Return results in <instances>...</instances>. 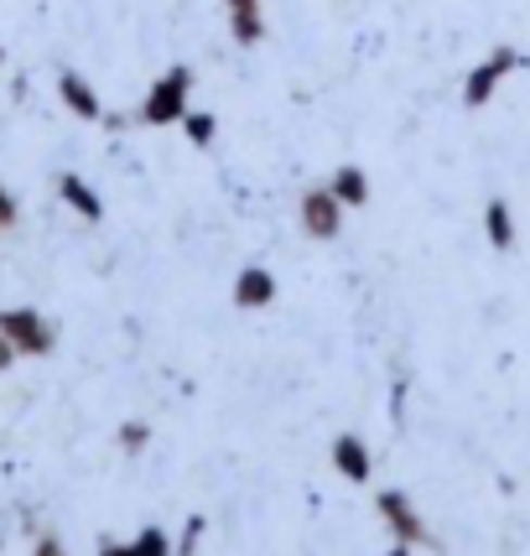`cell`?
<instances>
[{
    "mask_svg": "<svg viewBox=\"0 0 530 556\" xmlns=\"http://www.w3.org/2000/svg\"><path fill=\"white\" fill-rule=\"evenodd\" d=\"M343 214H349V208L338 203V193L328 182L307 188L302 203H296V218H302V235H307V240H333L338 229H343Z\"/></svg>",
    "mask_w": 530,
    "mask_h": 556,
    "instance_id": "obj_4",
    "label": "cell"
},
{
    "mask_svg": "<svg viewBox=\"0 0 530 556\" xmlns=\"http://www.w3.org/2000/svg\"><path fill=\"white\" fill-rule=\"evenodd\" d=\"M58 99L68 104V110L78 115V121H104V104H99L94 84H89L84 73H73V68L58 73Z\"/></svg>",
    "mask_w": 530,
    "mask_h": 556,
    "instance_id": "obj_7",
    "label": "cell"
},
{
    "mask_svg": "<svg viewBox=\"0 0 530 556\" xmlns=\"http://www.w3.org/2000/svg\"><path fill=\"white\" fill-rule=\"evenodd\" d=\"M58 198H63V203H68L78 218H89V224H99V218H104V203H99V193L89 188V182H84V177H78V172H58Z\"/></svg>",
    "mask_w": 530,
    "mask_h": 556,
    "instance_id": "obj_9",
    "label": "cell"
},
{
    "mask_svg": "<svg viewBox=\"0 0 530 556\" xmlns=\"http://www.w3.org/2000/svg\"><path fill=\"white\" fill-rule=\"evenodd\" d=\"M203 531H209V520H203V515H193V520H188V531H182V546H177V552L193 556V552H198V541H203Z\"/></svg>",
    "mask_w": 530,
    "mask_h": 556,
    "instance_id": "obj_16",
    "label": "cell"
},
{
    "mask_svg": "<svg viewBox=\"0 0 530 556\" xmlns=\"http://www.w3.org/2000/svg\"><path fill=\"white\" fill-rule=\"evenodd\" d=\"M375 509H380L386 531L395 535L401 546H432V531L421 526V515H416V505H411V494H401V489H380Z\"/></svg>",
    "mask_w": 530,
    "mask_h": 556,
    "instance_id": "obj_5",
    "label": "cell"
},
{
    "mask_svg": "<svg viewBox=\"0 0 530 556\" xmlns=\"http://www.w3.org/2000/svg\"><path fill=\"white\" fill-rule=\"evenodd\" d=\"M520 63H526V52H520V48H494L489 58H479V63L468 68V78H463V104H468V110H483L489 99L500 94V84H505Z\"/></svg>",
    "mask_w": 530,
    "mask_h": 556,
    "instance_id": "obj_2",
    "label": "cell"
},
{
    "mask_svg": "<svg viewBox=\"0 0 530 556\" xmlns=\"http://www.w3.org/2000/svg\"><path fill=\"white\" fill-rule=\"evenodd\" d=\"M390 556H411V546H401V541H395V552H390Z\"/></svg>",
    "mask_w": 530,
    "mask_h": 556,
    "instance_id": "obj_21",
    "label": "cell"
},
{
    "mask_svg": "<svg viewBox=\"0 0 530 556\" xmlns=\"http://www.w3.org/2000/svg\"><path fill=\"white\" fill-rule=\"evenodd\" d=\"M483 235H489L494 250H509V244H515V214H509L505 198H489V203H483Z\"/></svg>",
    "mask_w": 530,
    "mask_h": 556,
    "instance_id": "obj_12",
    "label": "cell"
},
{
    "mask_svg": "<svg viewBox=\"0 0 530 556\" xmlns=\"http://www.w3.org/2000/svg\"><path fill=\"white\" fill-rule=\"evenodd\" d=\"M11 224H16V198L5 193V182H0V235H5Z\"/></svg>",
    "mask_w": 530,
    "mask_h": 556,
    "instance_id": "obj_17",
    "label": "cell"
},
{
    "mask_svg": "<svg viewBox=\"0 0 530 556\" xmlns=\"http://www.w3.org/2000/svg\"><path fill=\"white\" fill-rule=\"evenodd\" d=\"M31 556H68L63 552V541H58V535H42V541H37V552Z\"/></svg>",
    "mask_w": 530,
    "mask_h": 556,
    "instance_id": "obj_20",
    "label": "cell"
},
{
    "mask_svg": "<svg viewBox=\"0 0 530 556\" xmlns=\"http://www.w3.org/2000/svg\"><path fill=\"white\" fill-rule=\"evenodd\" d=\"M115 442H121L125 453H141L146 442H151V427H146V421H121V432H115Z\"/></svg>",
    "mask_w": 530,
    "mask_h": 556,
    "instance_id": "obj_15",
    "label": "cell"
},
{
    "mask_svg": "<svg viewBox=\"0 0 530 556\" xmlns=\"http://www.w3.org/2000/svg\"><path fill=\"white\" fill-rule=\"evenodd\" d=\"M0 63H5V52H0Z\"/></svg>",
    "mask_w": 530,
    "mask_h": 556,
    "instance_id": "obj_22",
    "label": "cell"
},
{
    "mask_svg": "<svg viewBox=\"0 0 530 556\" xmlns=\"http://www.w3.org/2000/svg\"><path fill=\"white\" fill-rule=\"evenodd\" d=\"M130 546H136V556H177V546L167 541L162 526H141V535H136Z\"/></svg>",
    "mask_w": 530,
    "mask_h": 556,
    "instance_id": "obj_14",
    "label": "cell"
},
{
    "mask_svg": "<svg viewBox=\"0 0 530 556\" xmlns=\"http://www.w3.org/2000/svg\"><path fill=\"white\" fill-rule=\"evenodd\" d=\"M182 130H188V141L193 146H214L218 121L209 115V110H188V115H182Z\"/></svg>",
    "mask_w": 530,
    "mask_h": 556,
    "instance_id": "obj_13",
    "label": "cell"
},
{
    "mask_svg": "<svg viewBox=\"0 0 530 556\" xmlns=\"http://www.w3.org/2000/svg\"><path fill=\"white\" fill-rule=\"evenodd\" d=\"M193 110V68L177 63L167 68L141 99V125H182V115Z\"/></svg>",
    "mask_w": 530,
    "mask_h": 556,
    "instance_id": "obj_1",
    "label": "cell"
},
{
    "mask_svg": "<svg viewBox=\"0 0 530 556\" xmlns=\"http://www.w3.org/2000/svg\"><path fill=\"white\" fill-rule=\"evenodd\" d=\"M0 333L16 343L22 359H42V354H52V343H58L52 323L37 313V307H5V313H0Z\"/></svg>",
    "mask_w": 530,
    "mask_h": 556,
    "instance_id": "obj_3",
    "label": "cell"
},
{
    "mask_svg": "<svg viewBox=\"0 0 530 556\" xmlns=\"http://www.w3.org/2000/svg\"><path fill=\"white\" fill-rule=\"evenodd\" d=\"M16 359H22V354H16V343H11L5 333H0V375H5V369H11Z\"/></svg>",
    "mask_w": 530,
    "mask_h": 556,
    "instance_id": "obj_19",
    "label": "cell"
},
{
    "mask_svg": "<svg viewBox=\"0 0 530 556\" xmlns=\"http://www.w3.org/2000/svg\"><path fill=\"white\" fill-rule=\"evenodd\" d=\"M99 556H136L130 541H99Z\"/></svg>",
    "mask_w": 530,
    "mask_h": 556,
    "instance_id": "obj_18",
    "label": "cell"
},
{
    "mask_svg": "<svg viewBox=\"0 0 530 556\" xmlns=\"http://www.w3.org/2000/svg\"><path fill=\"white\" fill-rule=\"evenodd\" d=\"M333 468L349 479V484H369V473H375V458H369V442L364 437H354V432H343V437H333Z\"/></svg>",
    "mask_w": 530,
    "mask_h": 556,
    "instance_id": "obj_6",
    "label": "cell"
},
{
    "mask_svg": "<svg viewBox=\"0 0 530 556\" xmlns=\"http://www.w3.org/2000/svg\"><path fill=\"white\" fill-rule=\"evenodd\" d=\"M276 276L265 266H244L240 276H235V307H244V313H261V307H270L276 302Z\"/></svg>",
    "mask_w": 530,
    "mask_h": 556,
    "instance_id": "obj_8",
    "label": "cell"
},
{
    "mask_svg": "<svg viewBox=\"0 0 530 556\" xmlns=\"http://www.w3.org/2000/svg\"><path fill=\"white\" fill-rule=\"evenodd\" d=\"M328 188L338 193V203H343V208H364V203H369V172L349 162V167H338L333 177H328Z\"/></svg>",
    "mask_w": 530,
    "mask_h": 556,
    "instance_id": "obj_11",
    "label": "cell"
},
{
    "mask_svg": "<svg viewBox=\"0 0 530 556\" xmlns=\"http://www.w3.org/2000/svg\"><path fill=\"white\" fill-rule=\"evenodd\" d=\"M229 5V37L240 48H255L265 37V16H261V0H224Z\"/></svg>",
    "mask_w": 530,
    "mask_h": 556,
    "instance_id": "obj_10",
    "label": "cell"
}]
</instances>
